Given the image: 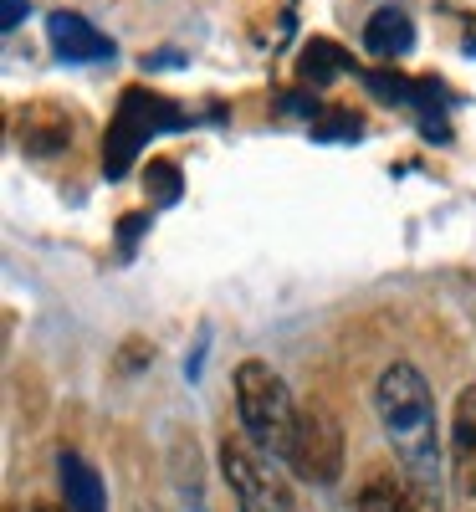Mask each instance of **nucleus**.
I'll list each match as a JSON object with an SVG mask.
<instances>
[{"label":"nucleus","instance_id":"1","mask_svg":"<svg viewBox=\"0 0 476 512\" xmlns=\"http://www.w3.org/2000/svg\"><path fill=\"white\" fill-rule=\"evenodd\" d=\"M374 410L389 446L400 456V472L405 482L430 502L441 507V477H446V461H441V431H436V400H430V384L415 364L395 359L379 384H374Z\"/></svg>","mask_w":476,"mask_h":512},{"label":"nucleus","instance_id":"2","mask_svg":"<svg viewBox=\"0 0 476 512\" xmlns=\"http://www.w3.org/2000/svg\"><path fill=\"white\" fill-rule=\"evenodd\" d=\"M231 390H236V420H241V436L267 451L277 461H287V446H292V431H297V400L287 390V379L262 364V359H241L236 374H231Z\"/></svg>","mask_w":476,"mask_h":512},{"label":"nucleus","instance_id":"3","mask_svg":"<svg viewBox=\"0 0 476 512\" xmlns=\"http://www.w3.org/2000/svg\"><path fill=\"white\" fill-rule=\"evenodd\" d=\"M185 123V108L164 93H149V88H123L118 98V113L103 134V175L108 180H123L134 159L144 154V144L154 134H169V128Z\"/></svg>","mask_w":476,"mask_h":512},{"label":"nucleus","instance_id":"4","mask_svg":"<svg viewBox=\"0 0 476 512\" xmlns=\"http://www.w3.org/2000/svg\"><path fill=\"white\" fill-rule=\"evenodd\" d=\"M221 477H226V487H231L241 512H297L277 456L256 451L246 436H226L221 441Z\"/></svg>","mask_w":476,"mask_h":512},{"label":"nucleus","instance_id":"5","mask_svg":"<svg viewBox=\"0 0 476 512\" xmlns=\"http://www.w3.org/2000/svg\"><path fill=\"white\" fill-rule=\"evenodd\" d=\"M282 466H287L292 477L313 482V487H333L343 477V425L323 405H302Z\"/></svg>","mask_w":476,"mask_h":512},{"label":"nucleus","instance_id":"6","mask_svg":"<svg viewBox=\"0 0 476 512\" xmlns=\"http://www.w3.org/2000/svg\"><path fill=\"white\" fill-rule=\"evenodd\" d=\"M446 482H451V512H476V384H466L451 405Z\"/></svg>","mask_w":476,"mask_h":512},{"label":"nucleus","instance_id":"7","mask_svg":"<svg viewBox=\"0 0 476 512\" xmlns=\"http://www.w3.org/2000/svg\"><path fill=\"white\" fill-rule=\"evenodd\" d=\"M16 139L31 159H52L72 144V113L62 103H31L21 118H16Z\"/></svg>","mask_w":476,"mask_h":512},{"label":"nucleus","instance_id":"8","mask_svg":"<svg viewBox=\"0 0 476 512\" xmlns=\"http://www.w3.org/2000/svg\"><path fill=\"white\" fill-rule=\"evenodd\" d=\"M47 36H52V47L62 62H103L113 57V36H103L88 16H77V11H52L47 16Z\"/></svg>","mask_w":476,"mask_h":512},{"label":"nucleus","instance_id":"9","mask_svg":"<svg viewBox=\"0 0 476 512\" xmlns=\"http://www.w3.org/2000/svg\"><path fill=\"white\" fill-rule=\"evenodd\" d=\"M364 52L379 57V62H400L415 52V21L410 11L400 6H379L369 21H364Z\"/></svg>","mask_w":476,"mask_h":512},{"label":"nucleus","instance_id":"10","mask_svg":"<svg viewBox=\"0 0 476 512\" xmlns=\"http://www.w3.org/2000/svg\"><path fill=\"white\" fill-rule=\"evenodd\" d=\"M354 512H441V507H430V502L405 482V472H374V477L359 487Z\"/></svg>","mask_w":476,"mask_h":512},{"label":"nucleus","instance_id":"11","mask_svg":"<svg viewBox=\"0 0 476 512\" xmlns=\"http://www.w3.org/2000/svg\"><path fill=\"white\" fill-rule=\"evenodd\" d=\"M57 482H62V502H67L72 512H108L103 477H98L77 451H62V456H57Z\"/></svg>","mask_w":476,"mask_h":512},{"label":"nucleus","instance_id":"12","mask_svg":"<svg viewBox=\"0 0 476 512\" xmlns=\"http://www.w3.org/2000/svg\"><path fill=\"white\" fill-rule=\"evenodd\" d=\"M297 72L308 77V82H333L338 72H349V57H343V47H333V41H308L302 47V62H297Z\"/></svg>","mask_w":476,"mask_h":512},{"label":"nucleus","instance_id":"13","mask_svg":"<svg viewBox=\"0 0 476 512\" xmlns=\"http://www.w3.org/2000/svg\"><path fill=\"white\" fill-rule=\"evenodd\" d=\"M364 134V118L349 108H328L313 118V139H359Z\"/></svg>","mask_w":476,"mask_h":512},{"label":"nucleus","instance_id":"14","mask_svg":"<svg viewBox=\"0 0 476 512\" xmlns=\"http://www.w3.org/2000/svg\"><path fill=\"white\" fill-rule=\"evenodd\" d=\"M144 185H149L154 205H175V200H180V169L169 164V159H154V164L144 169Z\"/></svg>","mask_w":476,"mask_h":512},{"label":"nucleus","instance_id":"15","mask_svg":"<svg viewBox=\"0 0 476 512\" xmlns=\"http://www.w3.org/2000/svg\"><path fill=\"white\" fill-rule=\"evenodd\" d=\"M0 6H6V11H0V26H6V31H16V26H21V16L31 11L26 0H0Z\"/></svg>","mask_w":476,"mask_h":512},{"label":"nucleus","instance_id":"16","mask_svg":"<svg viewBox=\"0 0 476 512\" xmlns=\"http://www.w3.org/2000/svg\"><path fill=\"white\" fill-rule=\"evenodd\" d=\"M144 226H149V216H134V221H123V231H118V241H123V251H134V241L144 236Z\"/></svg>","mask_w":476,"mask_h":512},{"label":"nucleus","instance_id":"17","mask_svg":"<svg viewBox=\"0 0 476 512\" xmlns=\"http://www.w3.org/2000/svg\"><path fill=\"white\" fill-rule=\"evenodd\" d=\"M31 512H72V507H57V502H36Z\"/></svg>","mask_w":476,"mask_h":512}]
</instances>
